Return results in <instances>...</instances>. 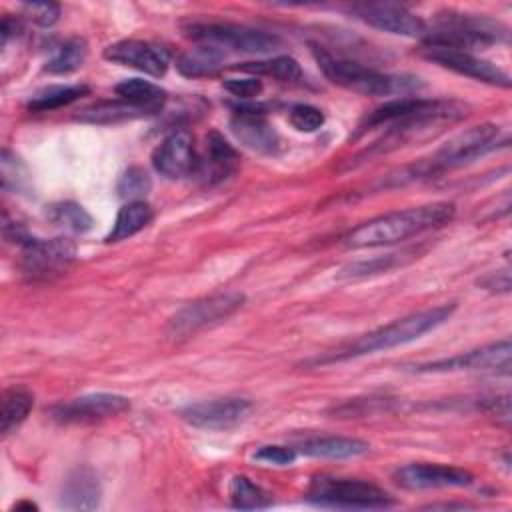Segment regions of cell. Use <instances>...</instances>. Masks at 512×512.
<instances>
[{
  "mask_svg": "<svg viewBox=\"0 0 512 512\" xmlns=\"http://www.w3.org/2000/svg\"><path fill=\"white\" fill-rule=\"evenodd\" d=\"M420 54L426 60H430L442 68H448L460 76H468V78H474V80L490 84V86L510 88V84H512L510 76L500 66L492 64L490 60H484L468 50L424 42V46L420 48Z\"/></svg>",
  "mask_w": 512,
  "mask_h": 512,
  "instance_id": "cell-11",
  "label": "cell"
},
{
  "mask_svg": "<svg viewBox=\"0 0 512 512\" xmlns=\"http://www.w3.org/2000/svg\"><path fill=\"white\" fill-rule=\"evenodd\" d=\"M150 190H152V180H150L148 172L140 166H132V168L124 170L116 184L118 196L128 202L142 200Z\"/></svg>",
  "mask_w": 512,
  "mask_h": 512,
  "instance_id": "cell-34",
  "label": "cell"
},
{
  "mask_svg": "<svg viewBox=\"0 0 512 512\" xmlns=\"http://www.w3.org/2000/svg\"><path fill=\"white\" fill-rule=\"evenodd\" d=\"M350 14L360 22L408 38H424L428 32L426 22L410 12L408 8L392 2H368V4H354L350 6Z\"/></svg>",
  "mask_w": 512,
  "mask_h": 512,
  "instance_id": "cell-15",
  "label": "cell"
},
{
  "mask_svg": "<svg viewBox=\"0 0 512 512\" xmlns=\"http://www.w3.org/2000/svg\"><path fill=\"white\" fill-rule=\"evenodd\" d=\"M184 36L210 44L220 50H234L244 54H270L280 48V38L264 30H256L244 24L218 22V20H190L182 24Z\"/></svg>",
  "mask_w": 512,
  "mask_h": 512,
  "instance_id": "cell-8",
  "label": "cell"
},
{
  "mask_svg": "<svg viewBox=\"0 0 512 512\" xmlns=\"http://www.w3.org/2000/svg\"><path fill=\"white\" fill-rule=\"evenodd\" d=\"M510 340H498L482 348H474L450 358H440L434 362L418 364L416 372H492L508 374L510 372Z\"/></svg>",
  "mask_w": 512,
  "mask_h": 512,
  "instance_id": "cell-13",
  "label": "cell"
},
{
  "mask_svg": "<svg viewBox=\"0 0 512 512\" xmlns=\"http://www.w3.org/2000/svg\"><path fill=\"white\" fill-rule=\"evenodd\" d=\"M24 16H28L38 26H52L60 18V6L56 2H26L22 4Z\"/></svg>",
  "mask_w": 512,
  "mask_h": 512,
  "instance_id": "cell-37",
  "label": "cell"
},
{
  "mask_svg": "<svg viewBox=\"0 0 512 512\" xmlns=\"http://www.w3.org/2000/svg\"><path fill=\"white\" fill-rule=\"evenodd\" d=\"M478 286L488 290V292H500L506 294L510 292V272L508 270H496V272H488L486 276H482L478 280Z\"/></svg>",
  "mask_w": 512,
  "mask_h": 512,
  "instance_id": "cell-41",
  "label": "cell"
},
{
  "mask_svg": "<svg viewBox=\"0 0 512 512\" xmlns=\"http://www.w3.org/2000/svg\"><path fill=\"white\" fill-rule=\"evenodd\" d=\"M456 206L452 202H432L422 206H412L404 210H394L376 216L344 236V246L348 248H376L404 242L408 238L420 236L428 230L440 228L454 218Z\"/></svg>",
  "mask_w": 512,
  "mask_h": 512,
  "instance_id": "cell-2",
  "label": "cell"
},
{
  "mask_svg": "<svg viewBox=\"0 0 512 512\" xmlns=\"http://www.w3.org/2000/svg\"><path fill=\"white\" fill-rule=\"evenodd\" d=\"M152 218H154V210L148 202H144V200L128 202L118 210L112 230L106 234L104 240L106 242L126 240L130 236L138 234L140 230H144L152 222Z\"/></svg>",
  "mask_w": 512,
  "mask_h": 512,
  "instance_id": "cell-25",
  "label": "cell"
},
{
  "mask_svg": "<svg viewBox=\"0 0 512 512\" xmlns=\"http://www.w3.org/2000/svg\"><path fill=\"white\" fill-rule=\"evenodd\" d=\"M32 406H34V396L28 388L24 386L6 388L2 394V408H0L2 434L8 436L12 430H16L26 420Z\"/></svg>",
  "mask_w": 512,
  "mask_h": 512,
  "instance_id": "cell-27",
  "label": "cell"
},
{
  "mask_svg": "<svg viewBox=\"0 0 512 512\" xmlns=\"http://www.w3.org/2000/svg\"><path fill=\"white\" fill-rule=\"evenodd\" d=\"M508 28L488 16L462 14V12H440L436 14L434 28L426 32L424 42L444 44L460 50L486 48L490 44L506 42Z\"/></svg>",
  "mask_w": 512,
  "mask_h": 512,
  "instance_id": "cell-5",
  "label": "cell"
},
{
  "mask_svg": "<svg viewBox=\"0 0 512 512\" xmlns=\"http://www.w3.org/2000/svg\"><path fill=\"white\" fill-rule=\"evenodd\" d=\"M90 88L86 84H56L38 90L30 100H28V110L30 112H50L64 108L82 96H86Z\"/></svg>",
  "mask_w": 512,
  "mask_h": 512,
  "instance_id": "cell-28",
  "label": "cell"
},
{
  "mask_svg": "<svg viewBox=\"0 0 512 512\" xmlns=\"http://www.w3.org/2000/svg\"><path fill=\"white\" fill-rule=\"evenodd\" d=\"M428 508H468V504H430Z\"/></svg>",
  "mask_w": 512,
  "mask_h": 512,
  "instance_id": "cell-43",
  "label": "cell"
},
{
  "mask_svg": "<svg viewBox=\"0 0 512 512\" xmlns=\"http://www.w3.org/2000/svg\"><path fill=\"white\" fill-rule=\"evenodd\" d=\"M236 162H238V152L234 150V146L220 132L212 130L206 134L204 156L198 158L196 174L206 184H216L234 172Z\"/></svg>",
  "mask_w": 512,
  "mask_h": 512,
  "instance_id": "cell-21",
  "label": "cell"
},
{
  "mask_svg": "<svg viewBox=\"0 0 512 512\" xmlns=\"http://www.w3.org/2000/svg\"><path fill=\"white\" fill-rule=\"evenodd\" d=\"M88 56V46L82 38L74 36L68 38L58 50L56 54L46 62L44 70L50 74H70L78 68H82V64L86 62Z\"/></svg>",
  "mask_w": 512,
  "mask_h": 512,
  "instance_id": "cell-32",
  "label": "cell"
},
{
  "mask_svg": "<svg viewBox=\"0 0 512 512\" xmlns=\"http://www.w3.org/2000/svg\"><path fill=\"white\" fill-rule=\"evenodd\" d=\"M102 488L90 466H76L62 482L58 504L64 510H96L100 506Z\"/></svg>",
  "mask_w": 512,
  "mask_h": 512,
  "instance_id": "cell-20",
  "label": "cell"
},
{
  "mask_svg": "<svg viewBox=\"0 0 512 512\" xmlns=\"http://www.w3.org/2000/svg\"><path fill=\"white\" fill-rule=\"evenodd\" d=\"M0 166H2V188L4 190H26L30 184V174L26 170V166L22 164V160L12 154L8 148L2 150V158H0Z\"/></svg>",
  "mask_w": 512,
  "mask_h": 512,
  "instance_id": "cell-35",
  "label": "cell"
},
{
  "mask_svg": "<svg viewBox=\"0 0 512 512\" xmlns=\"http://www.w3.org/2000/svg\"><path fill=\"white\" fill-rule=\"evenodd\" d=\"M454 310H456V304L450 302V304H440V306L426 308L420 312H412V314L402 316L390 324H384L368 334H362L352 344H348L346 348H340L334 354L316 358L314 364L342 362V360H350V358H358V356H366V354H374V352L410 344V342L422 338L426 332L444 324L452 316Z\"/></svg>",
  "mask_w": 512,
  "mask_h": 512,
  "instance_id": "cell-3",
  "label": "cell"
},
{
  "mask_svg": "<svg viewBox=\"0 0 512 512\" xmlns=\"http://www.w3.org/2000/svg\"><path fill=\"white\" fill-rule=\"evenodd\" d=\"M498 136H500V128L496 124L472 126L456 134L454 138H450L446 144H442L426 162H420L418 166H414L410 176H416V178L432 176V174L474 162L476 158L488 152H494L498 148L500 144Z\"/></svg>",
  "mask_w": 512,
  "mask_h": 512,
  "instance_id": "cell-7",
  "label": "cell"
},
{
  "mask_svg": "<svg viewBox=\"0 0 512 512\" xmlns=\"http://www.w3.org/2000/svg\"><path fill=\"white\" fill-rule=\"evenodd\" d=\"M50 220L66 232H88L92 228V216L76 202H58L50 208Z\"/></svg>",
  "mask_w": 512,
  "mask_h": 512,
  "instance_id": "cell-33",
  "label": "cell"
},
{
  "mask_svg": "<svg viewBox=\"0 0 512 512\" xmlns=\"http://www.w3.org/2000/svg\"><path fill=\"white\" fill-rule=\"evenodd\" d=\"M252 408L254 404L248 398L224 396L190 404L180 412V416L194 428L228 430L244 422Z\"/></svg>",
  "mask_w": 512,
  "mask_h": 512,
  "instance_id": "cell-14",
  "label": "cell"
},
{
  "mask_svg": "<svg viewBox=\"0 0 512 512\" xmlns=\"http://www.w3.org/2000/svg\"><path fill=\"white\" fill-rule=\"evenodd\" d=\"M228 494H230L232 506L240 508V510H262V508L272 506L270 494L244 474L232 476Z\"/></svg>",
  "mask_w": 512,
  "mask_h": 512,
  "instance_id": "cell-30",
  "label": "cell"
},
{
  "mask_svg": "<svg viewBox=\"0 0 512 512\" xmlns=\"http://www.w3.org/2000/svg\"><path fill=\"white\" fill-rule=\"evenodd\" d=\"M114 92L120 96V100L144 108L150 114H156L166 102V90L144 78H126L120 84H116Z\"/></svg>",
  "mask_w": 512,
  "mask_h": 512,
  "instance_id": "cell-26",
  "label": "cell"
},
{
  "mask_svg": "<svg viewBox=\"0 0 512 512\" xmlns=\"http://www.w3.org/2000/svg\"><path fill=\"white\" fill-rule=\"evenodd\" d=\"M236 70L248 72L252 76H268L276 78L280 82H294L302 76V68L298 60L292 56H274L268 60H256V62H244L236 66Z\"/></svg>",
  "mask_w": 512,
  "mask_h": 512,
  "instance_id": "cell-31",
  "label": "cell"
},
{
  "mask_svg": "<svg viewBox=\"0 0 512 512\" xmlns=\"http://www.w3.org/2000/svg\"><path fill=\"white\" fill-rule=\"evenodd\" d=\"M224 58H226L224 50L210 44H198L196 48H190L184 54H180L176 68L186 78L212 76L218 68L224 66Z\"/></svg>",
  "mask_w": 512,
  "mask_h": 512,
  "instance_id": "cell-24",
  "label": "cell"
},
{
  "mask_svg": "<svg viewBox=\"0 0 512 512\" xmlns=\"http://www.w3.org/2000/svg\"><path fill=\"white\" fill-rule=\"evenodd\" d=\"M312 54L332 84L362 96H410L424 86L416 76L380 72L356 60L334 56L318 44H312Z\"/></svg>",
  "mask_w": 512,
  "mask_h": 512,
  "instance_id": "cell-4",
  "label": "cell"
},
{
  "mask_svg": "<svg viewBox=\"0 0 512 512\" xmlns=\"http://www.w3.org/2000/svg\"><path fill=\"white\" fill-rule=\"evenodd\" d=\"M196 164L198 156L194 152V142L186 130L168 134L152 152L154 170L170 180L194 174Z\"/></svg>",
  "mask_w": 512,
  "mask_h": 512,
  "instance_id": "cell-18",
  "label": "cell"
},
{
  "mask_svg": "<svg viewBox=\"0 0 512 512\" xmlns=\"http://www.w3.org/2000/svg\"><path fill=\"white\" fill-rule=\"evenodd\" d=\"M290 124L298 132H316L324 124V112L312 104H296L288 114Z\"/></svg>",
  "mask_w": 512,
  "mask_h": 512,
  "instance_id": "cell-36",
  "label": "cell"
},
{
  "mask_svg": "<svg viewBox=\"0 0 512 512\" xmlns=\"http://www.w3.org/2000/svg\"><path fill=\"white\" fill-rule=\"evenodd\" d=\"M14 510H38V506L34 502H30V500H22V502L14 504Z\"/></svg>",
  "mask_w": 512,
  "mask_h": 512,
  "instance_id": "cell-42",
  "label": "cell"
},
{
  "mask_svg": "<svg viewBox=\"0 0 512 512\" xmlns=\"http://www.w3.org/2000/svg\"><path fill=\"white\" fill-rule=\"evenodd\" d=\"M474 476L458 466L412 462L394 472V482L406 490H438L470 486Z\"/></svg>",
  "mask_w": 512,
  "mask_h": 512,
  "instance_id": "cell-16",
  "label": "cell"
},
{
  "mask_svg": "<svg viewBox=\"0 0 512 512\" xmlns=\"http://www.w3.org/2000/svg\"><path fill=\"white\" fill-rule=\"evenodd\" d=\"M244 294L236 290H224L214 292L210 296L196 298L188 304H184L170 320H168V332L176 338L194 334L206 326L218 324L226 318H230L234 312H238L244 306Z\"/></svg>",
  "mask_w": 512,
  "mask_h": 512,
  "instance_id": "cell-10",
  "label": "cell"
},
{
  "mask_svg": "<svg viewBox=\"0 0 512 512\" xmlns=\"http://www.w3.org/2000/svg\"><path fill=\"white\" fill-rule=\"evenodd\" d=\"M14 238L18 240L20 254V270L28 282L44 284L64 276L76 258V246L70 238H30L22 232L14 230Z\"/></svg>",
  "mask_w": 512,
  "mask_h": 512,
  "instance_id": "cell-9",
  "label": "cell"
},
{
  "mask_svg": "<svg viewBox=\"0 0 512 512\" xmlns=\"http://www.w3.org/2000/svg\"><path fill=\"white\" fill-rule=\"evenodd\" d=\"M230 130L242 146L258 154H274L280 148L278 132L268 122L264 112L254 108H238L230 120Z\"/></svg>",
  "mask_w": 512,
  "mask_h": 512,
  "instance_id": "cell-19",
  "label": "cell"
},
{
  "mask_svg": "<svg viewBox=\"0 0 512 512\" xmlns=\"http://www.w3.org/2000/svg\"><path fill=\"white\" fill-rule=\"evenodd\" d=\"M150 112L144 108H138L126 100H102L96 104H90L86 108H82L76 116V120L80 122H88V124H118V122H126V120H136L142 116H148Z\"/></svg>",
  "mask_w": 512,
  "mask_h": 512,
  "instance_id": "cell-23",
  "label": "cell"
},
{
  "mask_svg": "<svg viewBox=\"0 0 512 512\" xmlns=\"http://www.w3.org/2000/svg\"><path fill=\"white\" fill-rule=\"evenodd\" d=\"M104 58L108 62L140 70L154 78L164 76L170 64V56L164 48L144 40H118L114 44H108L104 48Z\"/></svg>",
  "mask_w": 512,
  "mask_h": 512,
  "instance_id": "cell-17",
  "label": "cell"
},
{
  "mask_svg": "<svg viewBox=\"0 0 512 512\" xmlns=\"http://www.w3.org/2000/svg\"><path fill=\"white\" fill-rule=\"evenodd\" d=\"M306 498L318 506L354 510H376L394 504V498L374 482L336 476H316L308 486Z\"/></svg>",
  "mask_w": 512,
  "mask_h": 512,
  "instance_id": "cell-6",
  "label": "cell"
},
{
  "mask_svg": "<svg viewBox=\"0 0 512 512\" xmlns=\"http://www.w3.org/2000/svg\"><path fill=\"white\" fill-rule=\"evenodd\" d=\"M466 114L468 106L456 100L398 96L366 114L358 126V132L384 126L386 134L378 150H388L414 140L422 132H430L434 126L458 122Z\"/></svg>",
  "mask_w": 512,
  "mask_h": 512,
  "instance_id": "cell-1",
  "label": "cell"
},
{
  "mask_svg": "<svg viewBox=\"0 0 512 512\" xmlns=\"http://www.w3.org/2000/svg\"><path fill=\"white\" fill-rule=\"evenodd\" d=\"M486 412L500 424L504 426L506 430L510 428V396L504 394V396H496L492 400L486 402Z\"/></svg>",
  "mask_w": 512,
  "mask_h": 512,
  "instance_id": "cell-40",
  "label": "cell"
},
{
  "mask_svg": "<svg viewBox=\"0 0 512 512\" xmlns=\"http://www.w3.org/2000/svg\"><path fill=\"white\" fill-rule=\"evenodd\" d=\"M130 410V400L122 394L94 392L72 398L68 402L54 404L48 414L60 424H96L108 418H116Z\"/></svg>",
  "mask_w": 512,
  "mask_h": 512,
  "instance_id": "cell-12",
  "label": "cell"
},
{
  "mask_svg": "<svg viewBox=\"0 0 512 512\" xmlns=\"http://www.w3.org/2000/svg\"><path fill=\"white\" fill-rule=\"evenodd\" d=\"M368 442L350 436H316L298 444L296 452L310 458H330V460H346L356 458L368 452Z\"/></svg>",
  "mask_w": 512,
  "mask_h": 512,
  "instance_id": "cell-22",
  "label": "cell"
},
{
  "mask_svg": "<svg viewBox=\"0 0 512 512\" xmlns=\"http://www.w3.org/2000/svg\"><path fill=\"white\" fill-rule=\"evenodd\" d=\"M222 86L238 98H254L262 92V80L258 76H244V78H226Z\"/></svg>",
  "mask_w": 512,
  "mask_h": 512,
  "instance_id": "cell-39",
  "label": "cell"
},
{
  "mask_svg": "<svg viewBox=\"0 0 512 512\" xmlns=\"http://www.w3.org/2000/svg\"><path fill=\"white\" fill-rule=\"evenodd\" d=\"M296 458H298L296 448L280 446V444H266L254 452V460L272 464V466H290Z\"/></svg>",
  "mask_w": 512,
  "mask_h": 512,
  "instance_id": "cell-38",
  "label": "cell"
},
{
  "mask_svg": "<svg viewBox=\"0 0 512 512\" xmlns=\"http://www.w3.org/2000/svg\"><path fill=\"white\" fill-rule=\"evenodd\" d=\"M418 252L416 250H406V252H394V254H384V256H374L370 260H360L354 264H348L346 268L340 270V278H348V280H358V278H368L374 274H382V272H390L406 262H410L412 258H416Z\"/></svg>",
  "mask_w": 512,
  "mask_h": 512,
  "instance_id": "cell-29",
  "label": "cell"
}]
</instances>
